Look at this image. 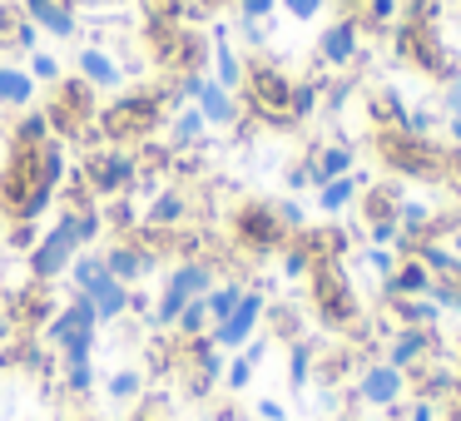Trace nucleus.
<instances>
[{
  "label": "nucleus",
  "instance_id": "1",
  "mask_svg": "<svg viewBox=\"0 0 461 421\" xmlns=\"http://www.w3.org/2000/svg\"><path fill=\"white\" fill-rule=\"evenodd\" d=\"M65 174H70V144L50 139L41 149H11L0 159V223H41L55 209Z\"/></svg>",
  "mask_w": 461,
  "mask_h": 421
},
{
  "label": "nucleus",
  "instance_id": "2",
  "mask_svg": "<svg viewBox=\"0 0 461 421\" xmlns=\"http://www.w3.org/2000/svg\"><path fill=\"white\" fill-rule=\"evenodd\" d=\"M184 90L179 80H159V85H134V90H120L110 100H100V114H95V130H100L104 144L114 149H140V144L159 139L169 114L184 110Z\"/></svg>",
  "mask_w": 461,
  "mask_h": 421
},
{
  "label": "nucleus",
  "instance_id": "3",
  "mask_svg": "<svg viewBox=\"0 0 461 421\" xmlns=\"http://www.w3.org/2000/svg\"><path fill=\"white\" fill-rule=\"evenodd\" d=\"M239 110L243 120H253L258 130L288 134L293 124V75L278 65V55L268 50H249L243 55V80H239Z\"/></svg>",
  "mask_w": 461,
  "mask_h": 421
},
{
  "label": "nucleus",
  "instance_id": "4",
  "mask_svg": "<svg viewBox=\"0 0 461 421\" xmlns=\"http://www.w3.org/2000/svg\"><path fill=\"white\" fill-rule=\"evenodd\" d=\"M303 312H308V322H318V332H328V337H348V332L367 318L348 263H312V273L303 278Z\"/></svg>",
  "mask_w": 461,
  "mask_h": 421
},
{
  "label": "nucleus",
  "instance_id": "5",
  "mask_svg": "<svg viewBox=\"0 0 461 421\" xmlns=\"http://www.w3.org/2000/svg\"><path fill=\"white\" fill-rule=\"evenodd\" d=\"M140 50L144 65L159 70V80H189V75H209L213 35H203V25L140 21Z\"/></svg>",
  "mask_w": 461,
  "mask_h": 421
},
{
  "label": "nucleus",
  "instance_id": "6",
  "mask_svg": "<svg viewBox=\"0 0 461 421\" xmlns=\"http://www.w3.org/2000/svg\"><path fill=\"white\" fill-rule=\"evenodd\" d=\"M223 243H229L233 263L253 268V263H273L278 248L288 243V228L278 219V203L273 199H239L223 219Z\"/></svg>",
  "mask_w": 461,
  "mask_h": 421
},
{
  "label": "nucleus",
  "instance_id": "7",
  "mask_svg": "<svg viewBox=\"0 0 461 421\" xmlns=\"http://www.w3.org/2000/svg\"><path fill=\"white\" fill-rule=\"evenodd\" d=\"M372 154H377V164L392 179L441 189V154H447V144H441L437 134H411V130L372 134Z\"/></svg>",
  "mask_w": 461,
  "mask_h": 421
},
{
  "label": "nucleus",
  "instance_id": "8",
  "mask_svg": "<svg viewBox=\"0 0 461 421\" xmlns=\"http://www.w3.org/2000/svg\"><path fill=\"white\" fill-rule=\"evenodd\" d=\"M41 114H45V124H50L55 139L75 149V144H80V134L95 130V114H100V90H90V85L70 70V75H60L55 85H45Z\"/></svg>",
  "mask_w": 461,
  "mask_h": 421
},
{
  "label": "nucleus",
  "instance_id": "9",
  "mask_svg": "<svg viewBox=\"0 0 461 421\" xmlns=\"http://www.w3.org/2000/svg\"><path fill=\"white\" fill-rule=\"evenodd\" d=\"M80 253H85L80 219H75V213H55V223H50V228H41L35 248L25 253V273H31L35 282H60Z\"/></svg>",
  "mask_w": 461,
  "mask_h": 421
},
{
  "label": "nucleus",
  "instance_id": "10",
  "mask_svg": "<svg viewBox=\"0 0 461 421\" xmlns=\"http://www.w3.org/2000/svg\"><path fill=\"white\" fill-rule=\"evenodd\" d=\"M213 282H219V273H213L203 258L174 263L169 278H164V288H159V298H154V308H149V327H154V332H169L174 322H179V312L189 308L194 298H203Z\"/></svg>",
  "mask_w": 461,
  "mask_h": 421
},
{
  "label": "nucleus",
  "instance_id": "11",
  "mask_svg": "<svg viewBox=\"0 0 461 421\" xmlns=\"http://www.w3.org/2000/svg\"><path fill=\"white\" fill-rule=\"evenodd\" d=\"M85 184H90L95 199H120V193H134L140 199V164H134V149H114V144H100V149H85L80 164H75Z\"/></svg>",
  "mask_w": 461,
  "mask_h": 421
},
{
  "label": "nucleus",
  "instance_id": "12",
  "mask_svg": "<svg viewBox=\"0 0 461 421\" xmlns=\"http://www.w3.org/2000/svg\"><path fill=\"white\" fill-rule=\"evenodd\" d=\"M0 308H5V322H0L5 337H41L45 322L60 312V298H55V282L25 278L21 288L0 292Z\"/></svg>",
  "mask_w": 461,
  "mask_h": 421
},
{
  "label": "nucleus",
  "instance_id": "13",
  "mask_svg": "<svg viewBox=\"0 0 461 421\" xmlns=\"http://www.w3.org/2000/svg\"><path fill=\"white\" fill-rule=\"evenodd\" d=\"M263 312H268V292H263V282H249L243 298H239V308H233L223 322H213V327H209L213 347H219V352H243L263 332Z\"/></svg>",
  "mask_w": 461,
  "mask_h": 421
},
{
  "label": "nucleus",
  "instance_id": "14",
  "mask_svg": "<svg viewBox=\"0 0 461 421\" xmlns=\"http://www.w3.org/2000/svg\"><path fill=\"white\" fill-rule=\"evenodd\" d=\"M312 50H318L312 65H322V70H357L362 55H367V40H362V31H357L352 15H332V21H322Z\"/></svg>",
  "mask_w": 461,
  "mask_h": 421
},
{
  "label": "nucleus",
  "instance_id": "15",
  "mask_svg": "<svg viewBox=\"0 0 461 421\" xmlns=\"http://www.w3.org/2000/svg\"><path fill=\"white\" fill-rule=\"evenodd\" d=\"M348 397H352V407H397V401H407V377H402L392 362H367V367L352 377V387H348Z\"/></svg>",
  "mask_w": 461,
  "mask_h": 421
},
{
  "label": "nucleus",
  "instance_id": "16",
  "mask_svg": "<svg viewBox=\"0 0 461 421\" xmlns=\"http://www.w3.org/2000/svg\"><path fill=\"white\" fill-rule=\"evenodd\" d=\"M179 90H184V100L209 120V130H233V124H239V114H243L239 94L223 90L213 75H189V80H179Z\"/></svg>",
  "mask_w": 461,
  "mask_h": 421
},
{
  "label": "nucleus",
  "instance_id": "17",
  "mask_svg": "<svg viewBox=\"0 0 461 421\" xmlns=\"http://www.w3.org/2000/svg\"><path fill=\"white\" fill-rule=\"evenodd\" d=\"M402 199H407V184L392 179V174H382V179H367L357 193V228H377V223H397V209Z\"/></svg>",
  "mask_w": 461,
  "mask_h": 421
},
{
  "label": "nucleus",
  "instance_id": "18",
  "mask_svg": "<svg viewBox=\"0 0 461 421\" xmlns=\"http://www.w3.org/2000/svg\"><path fill=\"white\" fill-rule=\"evenodd\" d=\"M407 114H411V104L397 85H367V90H362V124H367L372 134L407 130Z\"/></svg>",
  "mask_w": 461,
  "mask_h": 421
},
{
  "label": "nucleus",
  "instance_id": "19",
  "mask_svg": "<svg viewBox=\"0 0 461 421\" xmlns=\"http://www.w3.org/2000/svg\"><path fill=\"white\" fill-rule=\"evenodd\" d=\"M104 273L120 278L124 288H134V282H144L149 273H159V258H154L134 233H124V238H114L110 248H104Z\"/></svg>",
  "mask_w": 461,
  "mask_h": 421
},
{
  "label": "nucleus",
  "instance_id": "20",
  "mask_svg": "<svg viewBox=\"0 0 461 421\" xmlns=\"http://www.w3.org/2000/svg\"><path fill=\"white\" fill-rule=\"evenodd\" d=\"M149 228H184V223H194V199L184 184H159V189L149 193V203H144V219Z\"/></svg>",
  "mask_w": 461,
  "mask_h": 421
},
{
  "label": "nucleus",
  "instance_id": "21",
  "mask_svg": "<svg viewBox=\"0 0 461 421\" xmlns=\"http://www.w3.org/2000/svg\"><path fill=\"white\" fill-rule=\"evenodd\" d=\"M75 75H80L90 90H100V94L104 90H110V94L124 90V65L114 60L104 45H80V50H75Z\"/></svg>",
  "mask_w": 461,
  "mask_h": 421
},
{
  "label": "nucleus",
  "instance_id": "22",
  "mask_svg": "<svg viewBox=\"0 0 461 421\" xmlns=\"http://www.w3.org/2000/svg\"><path fill=\"white\" fill-rule=\"evenodd\" d=\"M357 367H362L357 352L342 337H332L328 347H318V357H312V381H318V391H348V377Z\"/></svg>",
  "mask_w": 461,
  "mask_h": 421
},
{
  "label": "nucleus",
  "instance_id": "23",
  "mask_svg": "<svg viewBox=\"0 0 461 421\" xmlns=\"http://www.w3.org/2000/svg\"><path fill=\"white\" fill-rule=\"evenodd\" d=\"M308 164H312V169H308L312 174V189H318V184L342 179V174L357 169V144H352L348 134H338V139H328V144H312Z\"/></svg>",
  "mask_w": 461,
  "mask_h": 421
},
{
  "label": "nucleus",
  "instance_id": "24",
  "mask_svg": "<svg viewBox=\"0 0 461 421\" xmlns=\"http://www.w3.org/2000/svg\"><path fill=\"white\" fill-rule=\"evenodd\" d=\"M21 5L35 31L50 35V40H75V31H80V11L65 5V0H21Z\"/></svg>",
  "mask_w": 461,
  "mask_h": 421
},
{
  "label": "nucleus",
  "instance_id": "25",
  "mask_svg": "<svg viewBox=\"0 0 461 421\" xmlns=\"http://www.w3.org/2000/svg\"><path fill=\"white\" fill-rule=\"evenodd\" d=\"M362 184H367V174H362V169L342 174V179L318 184V189H312V209H318V219H342V213H348L352 203H357Z\"/></svg>",
  "mask_w": 461,
  "mask_h": 421
},
{
  "label": "nucleus",
  "instance_id": "26",
  "mask_svg": "<svg viewBox=\"0 0 461 421\" xmlns=\"http://www.w3.org/2000/svg\"><path fill=\"white\" fill-rule=\"evenodd\" d=\"M41 31L31 25L21 0H0V55H31Z\"/></svg>",
  "mask_w": 461,
  "mask_h": 421
},
{
  "label": "nucleus",
  "instance_id": "27",
  "mask_svg": "<svg viewBox=\"0 0 461 421\" xmlns=\"http://www.w3.org/2000/svg\"><path fill=\"white\" fill-rule=\"evenodd\" d=\"M427 292H431V268L417 253L397 258V268L382 278V298H427Z\"/></svg>",
  "mask_w": 461,
  "mask_h": 421
},
{
  "label": "nucleus",
  "instance_id": "28",
  "mask_svg": "<svg viewBox=\"0 0 461 421\" xmlns=\"http://www.w3.org/2000/svg\"><path fill=\"white\" fill-rule=\"evenodd\" d=\"M263 332H268V342H278V347L308 337V312H303V302H268V312H263Z\"/></svg>",
  "mask_w": 461,
  "mask_h": 421
},
{
  "label": "nucleus",
  "instance_id": "29",
  "mask_svg": "<svg viewBox=\"0 0 461 421\" xmlns=\"http://www.w3.org/2000/svg\"><path fill=\"white\" fill-rule=\"evenodd\" d=\"M35 94H41V85L31 80V70L25 65H11V60H0V110H31Z\"/></svg>",
  "mask_w": 461,
  "mask_h": 421
},
{
  "label": "nucleus",
  "instance_id": "30",
  "mask_svg": "<svg viewBox=\"0 0 461 421\" xmlns=\"http://www.w3.org/2000/svg\"><path fill=\"white\" fill-rule=\"evenodd\" d=\"M392 327H437L441 322V308L431 298H382Z\"/></svg>",
  "mask_w": 461,
  "mask_h": 421
},
{
  "label": "nucleus",
  "instance_id": "31",
  "mask_svg": "<svg viewBox=\"0 0 461 421\" xmlns=\"http://www.w3.org/2000/svg\"><path fill=\"white\" fill-rule=\"evenodd\" d=\"M209 75L223 85V90H239V80H243V50H233V40H229V31H213V55H209Z\"/></svg>",
  "mask_w": 461,
  "mask_h": 421
},
{
  "label": "nucleus",
  "instance_id": "32",
  "mask_svg": "<svg viewBox=\"0 0 461 421\" xmlns=\"http://www.w3.org/2000/svg\"><path fill=\"white\" fill-rule=\"evenodd\" d=\"M85 298L95 302V318L100 322H124L130 318V288H124L120 278H100Z\"/></svg>",
  "mask_w": 461,
  "mask_h": 421
},
{
  "label": "nucleus",
  "instance_id": "33",
  "mask_svg": "<svg viewBox=\"0 0 461 421\" xmlns=\"http://www.w3.org/2000/svg\"><path fill=\"white\" fill-rule=\"evenodd\" d=\"M352 21H357V31H362V40H367V45L372 40H387L392 25L402 21V5H397V0H367Z\"/></svg>",
  "mask_w": 461,
  "mask_h": 421
},
{
  "label": "nucleus",
  "instance_id": "34",
  "mask_svg": "<svg viewBox=\"0 0 461 421\" xmlns=\"http://www.w3.org/2000/svg\"><path fill=\"white\" fill-rule=\"evenodd\" d=\"M140 15L144 21H169V25H203L209 11L199 0H140Z\"/></svg>",
  "mask_w": 461,
  "mask_h": 421
},
{
  "label": "nucleus",
  "instance_id": "35",
  "mask_svg": "<svg viewBox=\"0 0 461 421\" xmlns=\"http://www.w3.org/2000/svg\"><path fill=\"white\" fill-rule=\"evenodd\" d=\"M50 139H55V134H50V124H45L41 104H31V110L15 114L11 134H5V144H11V149H41V144H50Z\"/></svg>",
  "mask_w": 461,
  "mask_h": 421
},
{
  "label": "nucleus",
  "instance_id": "36",
  "mask_svg": "<svg viewBox=\"0 0 461 421\" xmlns=\"http://www.w3.org/2000/svg\"><path fill=\"white\" fill-rule=\"evenodd\" d=\"M273 263H278V278H288V282H303V278H308V273H312V263H318V258H312V248H308V233H288V243H283V248H278V258H273Z\"/></svg>",
  "mask_w": 461,
  "mask_h": 421
},
{
  "label": "nucleus",
  "instance_id": "37",
  "mask_svg": "<svg viewBox=\"0 0 461 421\" xmlns=\"http://www.w3.org/2000/svg\"><path fill=\"white\" fill-rule=\"evenodd\" d=\"M203 134H209V120H203L194 104H184V110L169 114V124H164V139H169L174 149H199Z\"/></svg>",
  "mask_w": 461,
  "mask_h": 421
},
{
  "label": "nucleus",
  "instance_id": "38",
  "mask_svg": "<svg viewBox=\"0 0 461 421\" xmlns=\"http://www.w3.org/2000/svg\"><path fill=\"white\" fill-rule=\"evenodd\" d=\"M100 219H104V228H110L114 238H124V233H134V228H140L144 203L134 199V193H120V199H104V203H100Z\"/></svg>",
  "mask_w": 461,
  "mask_h": 421
},
{
  "label": "nucleus",
  "instance_id": "39",
  "mask_svg": "<svg viewBox=\"0 0 461 421\" xmlns=\"http://www.w3.org/2000/svg\"><path fill=\"white\" fill-rule=\"evenodd\" d=\"M312 357H318V337H298L288 342V387L293 391H308L312 387Z\"/></svg>",
  "mask_w": 461,
  "mask_h": 421
},
{
  "label": "nucleus",
  "instance_id": "40",
  "mask_svg": "<svg viewBox=\"0 0 461 421\" xmlns=\"http://www.w3.org/2000/svg\"><path fill=\"white\" fill-rule=\"evenodd\" d=\"M144 372L140 367H114L110 377H104V397L114 401V407H134V401L144 397Z\"/></svg>",
  "mask_w": 461,
  "mask_h": 421
},
{
  "label": "nucleus",
  "instance_id": "41",
  "mask_svg": "<svg viewBox=\"0 0 461 421\" xmlns=\"http://www.w3.org/2000/svg\"><path fill=\"white\" fill-rule=\"evenodd\" d=\"M243 288H249V278H219L209 292H203V308H209V322H223L233 308H239Z\"/></svg>",
  "mask_w": 461,
  "mask_h": 421
},
{
  "label": "nucleus",
  "instance_id": "42",
  "mask_svg": "<svg viewBox=\"0 0 461 421\" xmlns=\"http://www.w3.org/2000/svg\"><path fill=\"white\" fill-rule=\"evenodd\" d=\"M65 278H70L75 298H85V292H90L100 278H110V273H104V253H90V248H85L80 258L70 263V273H65Z\"/></svg>",
  "mask_w": 461,
  "mask_h": 421
},
{
  "label": "nucleus",
  "instance_id": "43",
  "mask_svg": "<svg viewBox=\"0 0 461 421\" xmlns=\"http://www.w3.org/2000/svg\"><path fill=\"white\" fill-rule=\"evenodd\" d=\"M427 298L437 302L441 312H456V318H461V263L447 273V278H431V292H427Z\"/></svg>",
  "mask_w": 461,
  "mask_h": 421
},
{
  "label": "nucleus",
  "instance_id": "44",
  "mask_svg": "<svg viewBox=\"0 0 461 421\" xmlns=\"http://www.w3.org/2000/svg\"><path fill=\"white\" fill-rule=\"evenodd\" d=\"M253 372H258V367H253L243 352H233V357L223 362V387H229V397H239V391L253 387Z\"/></svg>",
  "mask_w": 461,
  "mask_h": 421
},
{
  "label": "nucleus",
  "instance_id": "45",
  "mask_svg": "<svg viewBox=\"0 0 461 421\" xmlns=\"http://www.w3.org/2000/svg\"><path fill=\"white\" fill-rule=\"evenodd\" d=\"M209 327H213V322H209V308H203V298H194L189 308L179 312V322H174L169 332H179V337H203Z\"/></svg>",
  "mask_w": 461,
  "mask_h": 421
},
{
  "label": "nucleus",
  "instance_id": "46",
  "mask_svg": "<svg viewBox=\"0 0 461 421\" xmlns=\"http://www.w3.org/2000/svg\"><path fill=\"white\" fill-rule=\"evenodd\" d=\"M25 70H31V80H35V85H55V80L65 75V65L55 60L50 50H31V55H25Z\"/></svg>",
  "mask_w": 461,
  "mask_h": 421
},
{
  "label": "nucleus",
  "instance_id": "47",
  "mask_svg": "<svg viewBox=\"0 0 461 421\" xmlns=\"http://www.w3.org/2000/svg\"><path fill=\"white\" fill-rule=\"evenodd\" d=\"M124 421H169V397H164V391H144Z\"/></svg>",
  "mask_w": 461,
  "mask_h": 421
},
{
  "label": "nucleus",
  "instance_id": "48",
  "mask_svg": "<svg viewBox=\"0 0 461 421\" xmlns=\"http://www.w3.org/2000/svg\"><path fill=\"white\" fill-rule=\"evenodd\" d=\"M441 189L451 193V203H461V144H447L441 154Z\"/></svg>",
  "mask_w": 461,
  "mask_h": 421
},
{
  "label": "nucleus",
  "instance_id": "49",
  "mask_svg": "<svg viewBox=\"0 0 461 421\" xmlns=\"http://www.w3.org/2000/svg\"><path fill=\"white\" fill-rule=\"evenodd\" d=\"M357 263H362V268L372 273V278H387V273L397 268V253H392V248H372V243H362Z\"/></svg>",
  "mask_w": 461,
  "mask_h": 421
},
{
  "label": "nucleus",
  "instance_id": "50",
  "mask_svg": "<svg viewBox=\"0 0 461 421\" xmlns=\"http://www.w3.org/2000/svg\"><path fill=\"white\" fill-rule=\"evenodd\" d=\"M233 40L249 50H268V21H233Z\"/></svg>",
  "mask_w": 461,
  "mask_h": 421
},
{
  "label": "nucleus",
  "instance_id": "51",
  "mask_svg": "<svg viewBox=\"0 0 461 421\" xmlns=\"http://www.w3.org/2000/svg\"><path fill=\"white\" fill-rule=\"evenodd\" d=\"M278 11L288 15V21L308 25V21H318V15L328 11V0H278Z\"/></svg>",
  "mask_w": 461,
  "mask_h": 421
},
{
  "label": "nucleus",
  "instance_id": "52",
  "mask_svg": "<svg viewBox=\"0 0 461 421\" xmlns=\"http://www.w3.org/2000/svg\"><path fill=\"white\" fill-rule=\"evenodd\" d=\"M35 238H41V223H5V248L15 253H31Z\"/></svg>",
  "mask_w": 461,
  "mask_h": 421
},
{
  "label": "nucleus",
  "instance_id": "53",
  "mask_svg": "<svg viewBox=\"0 0 461 421\" xmlns=\"http://www.w3.org/2000/svg\"><path fill=\"white\" fill-rule=\"evenodd\" d=\"M239 5V21H273L278 15V0H233Z\"/></svg>",
  "mask_w": 461,
  "mask_h": 421
},
{
  "label": "nucleus",
  "instance_id": "54",
  "mask_svg": "<svg viewBox=\"0 0 461 421\" xmlns=\"http://www.w3.org/2000/svg\"><path fill=\"white\" fill-rule=\"evenodd\" d=\"M273 203H278V219H283V228H288V233L308 228V213H303L298 199H273Z\"/></svg>",
  "mask_w": 461,
  "mask_h": 421
},
{
  "label": "nucleus",
  "instance_id": "55",
  "mask_svg": "<svg viewBox=\"0 0 461 421\" xmlns=\"http://www.w3.org/2000/svg\"><path fill=\"white\" fill-rule=\"evenodd\" d=\"M312 164H308V154H303V159H293L288 164V174H283V179H288V189H312Z\"/></svg>",
  "mask_w": 461,
  "mask_h": 421
},
{
  "label": "nucleus",
  "instance_id": "56",
  "mask_svg": "<svg viewBox=\"0 0 461 421\" xmlns=\"http://www.w3.org/2000/svg\"><path fill=\"white\" fill-rule=\"evenodd\" d=\"M253 411H258V421H288V407H283L278 397H263Z\"/></svg>",
  "mask_w": 461,
  "mask_h": 421
},
{
  "label": "nucleus",
  "instance_id": "57",
  "mask_svg": "<svg viewBox=\"0 0 461 421\" xmlns=\"http://www.w3.org/2000/svg\"><path fill=\"white\" fill-rule=\"evenodd\" d=\"M209 421H249V417H243L239 397H229V401H219V407L209 411Z\"/></svg>",
  "mask_w": 461,
  "mask_h": 421
},
{
  "label": "nucleus",
  "instance_id": "58",
  "mask_svg": "<svg viewBox=\"0 0 461 421\" xmlns=\"http://www.w3.org/2000/svg\"><path fill=\"white\" fill-rule=\"evenodd\" d=\"M402 421H437V401H411L407 397V417Z\"/></svg>",
  "mask_w": 461,
  "mask_h": 421
},
{
  "label": "nucleus",
  "instance_id": "59",
  "mask_svg": "<svg viewBox=\"0 0 461 421\" xmlns=\"http://www.w3.org/2000/svg\"><path fill=\"white\" fill-rule=\"evenodd\" d=\"M362 5H367V0H328V11H332V15H357Z\"/></svg>",
  "mask_w": 461,
  "mask_h": 421
},
{
  "label": "nucleus",
  "instance_id": "60",
  "mask_svg": "<svg viewBox=\"0 0 461 421\" xmlns=\"http://www.w3.org/2000/svg\"><path fill=\"white\" fill-rule=\"evenodd\" d=\"M199 5H203V11H209V15H213V11H229L233 0H199Z\"/></svg>",
  "mask_w": 461,
  "mask_h": 421
},
{
  "label": "nucleus",
  "instance_id": "61",
  "mask_svg": "<svg viewBox=\"0 0 461 421\" xmlns=\"http://www.w3.org/2000/svg\"><path fill=\"white\" fill-rule=\"evenodd\" d=\"M65 5H75V11H80V5H85V0H65Z\"/></svg>",
  "mask_w": 461,
  "mask_h": 421
}]
</instances>
